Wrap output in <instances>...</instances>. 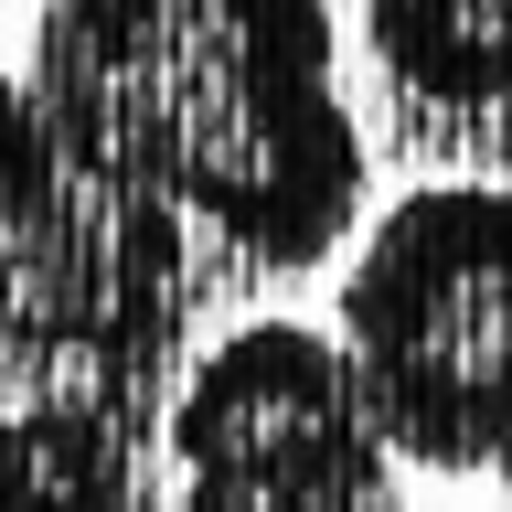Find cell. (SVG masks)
I'll return each mask as SVG.
<instances>
[{
    "label": "cell",
    "instance_id": "5",
    "mask_svg": "<svg viewBox=\"0 0 512 512\" xmlns=\"http://www.w3.org/2000/svg\"><path fill=\"white\" fill-rule=\"evenodd\" d=\"M363 54L416 107H512V0H352Z\"/></svg>",
    "mask_w": 512,
    "mask_h": 512
},
{
    "label": "cell",
    "instance_id": "2",
    "mask_svg": "<svg viewBox=\"0 0 512 512\" xmlns=\"http://www.w3.org/2000/svg\"><path fill=\"white\" fill-rule=\"evenodd\" d=\"M342 363L416 470H491L512 438V182H416L342 267Z\"/></svg>",
    "mask_w": 512,
    "mask_h": 512
},
{
    "label": "cell",
    "instance_id": "4",
    "mask_svg": "<svg viewBox=\"0 0 512 512\" xmlns=\"http://www.w3.org/2000/svg\"><path fill=\"white\" fill-rule=\"evenodd\" d=\"M139 427L75 395L0 406V512H128Z\"/></svg>",
    "mask_w": 512,
    "mask_h": 512
},
{
    "label": "cell",
    "instance_id": "1",
    "mask_svg": "<svg viewBox=\"0 0 512 512\" xmlns=\"http://www.w3.org/2000/svg\"><path fill=\"white\" fill-rule=\"evenodd\" d=\"M32 118L256 267H320L363 214L331 0H43Z\"/></svg>",
    "mask_w": 512,
    "mask_h": 512
},
{
    "label": "cell",
    "instance_id": "6",
    "mask_svg": "<svg viewBox=\"0 0 512 512\" xmlns=\"http://www.w3.org/2000/svg\"><path fill=\"white\" fill-rule=\"evenodd\" d=\"M491 470H502V491H512V438H502V459H491Z\"/></svg>",
    "mask_w": 512,
    "mask_h": 512
},
{
    "label": "cell",
    "instance_id": "3",
    "mask_svg": "<svg viewBox=\"0 0 512 512\" xmlns=\"http://www.w3.org/2000/svg\"><path fill=\"white\" fill-rule=\"evenodd\" d=\"M182 512H395V448L352 384L342 342L310 320H246L203 342L160 406Z\"/></svg>",
    "mask_w": 512,
    "mask_h": 512
}]
</instances>
